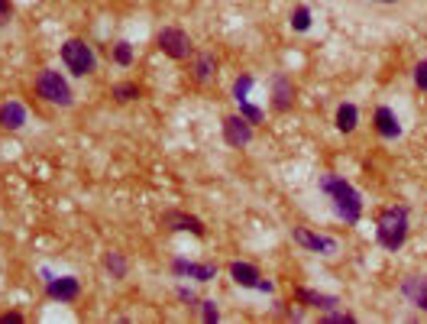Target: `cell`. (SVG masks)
Masks as SVG:
<instances>
[{
    "label": "cell",
    "mask_w": 427,
    "mask_h": 324,
    "mask_svg": "<svg viewBox=\"0 0 427 324\" xmlns=\"http://www.w3.org/2000/svg\"><path fill=\"white\" fill-rule=\"evenodd\" d=\"M36 94L52 108H71L75 104V91H71L69 78L55 69H42L36 75Z\"/></svg>",
    "instance_id": "3"
},
{
    "label": "cell",
    "mask_w": 427,
    "mask_h": 324,
    "mask_svg": "<svg viewBox=\"0 0 427 324\" xmlns=\"http://www.w3.org/2000/svg\"><path fill=\"white\" fill-rule=\"evenodd\" d=\"M0 324H23V315L20 311H7V315H0Z\"/></svg>",
    "instance_id": "31"
},
{
    "label": "cell",
    "mask_w": 427,
    "mask_h": 324,
    "mask_svg": "<svg viewBox=\"0 0 427 324\" xmlns=\"http://www.w3.org/2000/svg\"><path fill=\"white\" fill-rule=\"evenodd\" d=\"M373 124H375V133H379L382 139H398V137H402V124H398L395 110L385 108V104H382V108H375Z\"/></svg>",
    "instance_id": "12"
},
{
    "label": "cell",
    "mask_w": 427,
    "mask_h": 324,
    "mask_svg": "<svg viewBox=\"0 0 427 324\" xmlns=\"http://www.w3.org/2000/svg\"><path fill=\"white\" fill-rule=\"evenodd\" d=\"M252 85H256V78H252V75H240L237 81H233V100H237V104H240V100H246V98H250Z\"/></svg>",
    "instance_id": "23"
},
{
    "label": "cell",
    "mask_w": 427,
    "mask_h": 324,
    "mask_svg": "<svg viewBox=\"0 0 427 324\" xmlns=\"http://www.w3.org/2000/svg\"><path fill=\"white\" fill-rule=\"evenodd\" d=\"M375 240H379V247L385 250H402L404 240H408V208L404 204H392L379 214L375 221Z\"/></svg>",
    "instance_id": "2"
},
{
    "label": "cell",
    "mask_w": 427,
    "mask_h": 324,
    "mask_svg": "<svg viewBox=\"0 0 427 324\" xmlns=\"http://www.w3.org/2000/svg\"><path fill=\"white\" fill-rule=\"evenodd\" d=\"M114 100L117 104H133V100L143 98V88L136 85V81H120V85H114Z\"/></svg>",
    "instance_id": "18"
},
{
    "label": "cell",
    "mask_w": 427,
    "mask_h": 324,
    "mask_svg": "<svg viewBox=\"0 0 427 324\" xmlns=\"http://www.w3.org/2000/svg\"><path fill=\"white\" fill-rule=\"evenodd\" d=\"M240 114H243L252 127H256V124H262V120H266V114H262V108H256V104H250V98H246V100H240Z\"/></svg>",
    "instance_id": "25"
},
{
    "label": "cell",
    "mask_w": 427,
    "mask_h": 324,
    "mask_svg": "<svg viewBox=\"0 0 427 324\" xmlns=\"http://www.w3.org/2000/svg\"><path fill=\"white\" fill-rule=\"evenodd\" d=\"M198 308H201V318H204V324H217V321H221V308H217V301L204 299Z\"/></svg>",
    "instance_id": "26"
},
{
    "label": "cell",
    "mask_w": 427,
    "mask_h": 324,
    "mask_svg": "<svg viewBox=\"0 0 427 324\" xmlns=\"http://www.w3.org/2000/svg\"><path fill=\"white\" fill-rule=\"evenodd\" d=\"M104 266H107V272H110L114 279H127V272H130V266H127L123 253H107L104 256Z\"/></svg>",
    "instance_id": "21"
},
{
    "label": "cell",
    "mask_w": 427,
    "mask_h": 324,
    "mask_svg": "<svg viewBox=\"0 0 427 324\" xmlns=\"http://www.w3.org/2000/svg\"><path fill=\"white\" fill-rule=\"evenodd\" d=\"M317 188L330 198V208H334V214L340 217L344 224H359V217H363V195H359L346 178L327 172V175H320Z\"/></svg>",
    "instance_id": "1"
},
{
    "label": "cell",
    "mask_w": 427,
    "mask_h": 324,
    "mask_svg": "<svg viewBox=\"0 0 427 324\" xmlns=\"http://www.w3.org/2000/svg\"><path fill=\"white\" fill-rule=\"evenodd\" d=\"M230 279L237 282V286H243V289H256V282L262 279V272L252 266V262H230Z\"/></svg>",
    "instance_id": "15"
},
{
    "label": "cell",
    "mask_w": 427,
    "mask_h": 324,
    "mask_svg": "<svg viewBox=\"0 0 427 324\" xmlns=\"http://www.w3.org/2000/svg\"><path fill=\"white\" fill-rule=\"evenodd\" d=\"M223 143L233 149H246L252 143V124L243 114L223 117Z\"/></svg>",
    "instance_id": "6"
},
{
    "label": "cell",
    "mask_w": 427,
    "mask_h": 324,
    "mask_svg": "<svg viewBox=\"0 0 427 324\" xmlns=\"http://www.w3.org/2000/svg\"><path fill=\"white\" fill-rule=\"evenodd\" d=\"M214 75H217V55L198 52V59H194V81H198V85H207Z\"/></svg>",
    "instance_id": "17"
},
{
    "label": "cell",
    "mask_w": 427,
    "mask_h": 324,
    "mask_svg": "<svg viewBox=\"0 0 427 324\" xmlns=\"http://www.w3.org/2000/svg\"><path fill=\"white\" fill-rule=\"evenodd\" d=\"M295 301L305 305V308H317V311L340 308V299L337 295H324V292H314V289H295Z\"/></svg>",
    "instance_id": "13"
},
{
    "label": "cell",
    "mask_w": 427,
    "mask_h": 324,
    "mask_svg": "<svg viewBox=\"0 0 427 324\" xmlns=\"http://www.w3.org/2000/svg\"><path fill=\"white\" fill-rule=\"evenodd\" d=\"M46 292H49V299L62 301V305H71V301L81 299V279H75V276H52L46 282Z\"/></svg>",
    "instance_id": "8"
},
{
    "label": "cell",
    "mask_w": 427,
    "mask_h": 324,
    "mask_svg": "<svg viewBox=\"0 0 427 324\" xmlns=\"http://www.w3.org/2000/svg\"><path fill=\"white\" fill-rule=\"evenodd\" d=\"M402 295L411 301L414 308L427 311V276H408V279H402Z\"/></svg>",
    "instance_id": "14"
},
{
    "label": "cell",
    "mask_w": 427,
    "mask_h": 324,
    "mask_svg": "<svg viewBox=\"0 0 427 324\" xmlns=\"http://www.w3.org/2000/svg\"><path fill=\"white\" fill-rule=\"evenodd\" d=\"M191 272H194V262L191 260H172V276H178V279H191Z\"/></svg>",
    "instance_id": "27"
},
{
    "label": "cell",
    "mask_w": 427,
    "mask_h": 324,
    "mask_svg": "<svg viewBox=\"0 0 427 324\" xmlns=\"http://www.w3.org/2000/svg\"><path fill=\"white\" fill-rule=\"evenodd\" d=\"M414 85H418L421 91H427V59H421V62L414 65Z\"/></svg>",
    "instance_id": "28"
},
{
    "label": "cell",
    "mask_w": 427,
    "mask_h": 324,
    "mask_svg": "<svg viewBox=\"0 0 427 324\" xmlns=\"http://www.w3.org/2000/svg\"><path fill=\"white\" fill-rule=\"evenodd\" d=\"M159 224L165 227V231H175V233H191V237L204 240V221L194 214H185V211H165V214L159 217Z\"/></svg>",
    "instance_id": "7"
},
{
    "label": "cell",
    "mask_w": 427,
    "mask_h": 324,
    "mask_svg": "<svg viewBox=\"0 0 427 324\" xmlns=\"http://www.w3.org/2000/svg\"><path fill=\"white\" fill-rule=\"evenodd\" d=\"M320 324H356V315H350V311H340V308H330V311H324Z\"/></svg>",
    "instance_id": "24"
},
{
    "label": "cell",
    "mask_w": 427,
    "mask_h": 324,
    "mask_svg": "<svg viewBox=\"0 0 427 324\" xmlns=\"http://www.w3.org/2000/svg\"><path fill=\"white\" fill-rule=\"evenodd\" d=\"M334 124H337V130H340V133H353V130H356V124H359V110H356V104L344 100V104L337 108V114H334Z\"/></svg>",
    "instance_id": "16"
},
{
    "label": "cell",
    "mask_w": 427,
    "mask_h": 324,
    "mask_svg": "<svg viewBox=\"0 0 427 324\" xmlns=\"http://www.w3.org/2000/svg\"><path fill=\"white\" fill-rule=\"evenodd\" d=\"M10 16H13V4H10V0H0V26L7 23Z\"/></svg>",
    "instance_id": "30"
},
{
    "label": "cell",
    "mask_w": 427,
    "mask_h": 324,
    "mask_svg": "<svg viewBox=\"0 0 427 324\" xmlns=\"http://www.w3.org/2000/svg\"><path fill=\"white\" fill-rule=\"evenodd\" d=\"M373 4H402V0H373Z\"/></svg>",
    "instance_id": "33"
},
{
    "label": "cell",
    "mask_w": 427,
    "mask_h": 324,
    "mask_svg": "<svg viewBox=\"0 0 427 324\" xmlns=\"http://www.w3.org/2000/svg\"><path fill=\"white\" fill-rule=\"evenodd\" d=\"M30 124V114H26V104L16 98H7L0 104V130H23Z\"/></svg>",
    "instance_id": "10"
},
{
    "label": "cell",
    "mask_w": 427,
    "mask_h": 324,
    "mask_svg": "<svg viewBox=\"0 0 427 324\" xmlns=\"http://www.w3.org/2000/svg\"><path fill=\"white\" fill-rule=\"evenodd\" d=\"M114 62L120 65V69H130L133 62H136V49H133V42H127V39H120L114 46Z\"/></svg>",
    "instance_id": "19"
},
{
    "label": "cell",
    "mask_w": 427,
    "mask_h": 324,
    "mask_svg": "<svg viewBox=\"0 0 427 324\" xmlns=\"http://www.w3.org/2000/svg\"><path fill=\"white\" fill-rule=\"evenodd\" d=\"M178 299H182V301H188V305H194V308H198V305H201V301H198V295L191 292L188 286H178Z\"/></svg>",
    "instance_id": "29"
},
{
    "label": "cell",
    "mask_w": 427,
    "mask_h": 324,
    "mask_svg": "<svg viewBox=\"0 0 427 324\" xmlns=\"http://www.w3.org/2000/svg\"><path fill=\"white\" fill-rule=\"evenodd\" d=\"M191 279H194V282H201V286H204V282H214V279H217V262H194V272H191Z\"/></svg>",
    "instance_id": "22"
},
{
    "label": "cell",
    "mask_w": 427,
    "mask_h": 324,
    "mask_svg": "<svg viewBox=\"0 0 427 324\" xmlns=\"http://www.w3.org/2000/svg\"><path fill=\"white\" fill-rule=\"evenodd\" d=\"M256 292H269V295H272L275 292V282H272V279H259V282H256Z\"/></svg>",
    "instance_id": "32"
},
{
    "label": "cell",
    "mask_w": 427,
    "mask_h": 324,
    "mask_svg": "<svg viewBox=\"0 0 427 324\" xmlns=\"http://www.w3.org/2000/svg\"><path fill=\"white\" fill-rule=\"evenodd\" d=\"M288 23H291V30H295V33H308V30H311V23H314V16H311V10L301 4V7L291 10V20H288Z\"/></svg>",
    "instance_id": "20"
},
{
    "label": "cell",
    "mask_w": 427,
    "mask_h": 324,
    "mask_svg": "<svg viewBox=\"0 0 427 324\" xmlns=\"http://www.w3.org/2000/svg\"><path fill=\"white\" fill-rule=\"evenodd\" d=\"M62 65L71 71L75 78H88L98 71V52H94L84 39H69V42H62Z\"/></svg>",
    "instance_id": "4"
},
{
    "label": "cell",
    "mask_w": 427,
    "mask_h": 324,
    "mask_svg": "<svg viewBox=\"0 0 427 324\" xmlns=\"http://www.w3.org/2000/svg\"><path fill=\"white\" fill-rule=\"evenodd\" d=\"M291 104H295V85H291V75L279 71V75L272 78V108L285 114V110H291Z\"/></svg>",
    "instance_id": "11"
},
{
    "label": "cell",
    "mask_w": 427,
    "mask_h": 324,
    "mask_svg": "<svg viewBox=\"0 0 427 324\" xmlns=\"http://www.w3.org/2000/svg\"><path fill=\"white\" fill-rule=\"evenodd\" d=\"M159 49L168 55V59H175V62H185V59H191L194 55V42H191V36L185 30H178V26H165V30H159Z\"/></svg>",
    "instance_id": "5"
},
{
    "label": "cell",
    "mask_w": 427,
    "mask_h": 324,
    "mask_svg": "<svg viewBox=\"0 0 427 324\" xmlns=\"http://www.w3.org/2000/svg\"><path fill=\"white\" fill-rule=\"evenodd\" d=\"M291 240H295L298 247L311 250V253H324V256L337 253V240H334V237H324V233H314V231H308V227H295V233H291Z\"/></svg>",
    "instance_id": "9"
}]
</instances>
